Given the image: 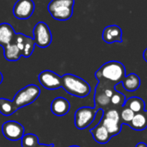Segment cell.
<instances>
[{
    "label": "cell",
    "instance_id": "8fae6325",
    "mask_svg": "<svg viewBox=\"0 0 147 147\" xmlns=\"http://www.w3.org/2000/svg\"><path fill=\"white\" fill-rule=\"evenodd\" d=\"M102 39L108 44L122 42V30L117 25L107 26L102 31Z\"/></svg>",
    "mask_w": 147,
    "mask_h": 147
},
{
    "label": "cell",
    "instance_id": "83f0119b",
    "mask_svg": "<svg viewBox=\"0 0 147 147\" xmlns=\"http://www.w3.org/2000/svg\"><path fill=\"white\" fill-rule=\"evenodd\" d=\"M3 75H2V73L0 72V84H2V82H3Z\"/></svg>",
    "mask_w": 147,
    "mask_h": 147
},
{
    "label": "cell",
    "instance_id": "8992f818",
    "mask_svg": "<svg viewBox=\"0 0 147 147\" xmlns=\"http://www.w3.org/2000/svg\"><path fill=\"white\" fill-rule=\"evenodd\" d=\"M34 41L41 48L47 47L52 42V33L49 27L43 22H38L33 29Z\"/></svg>",
    "mask_w": 147,
    "mask_h": 147
},
{
    "label": "cell",
    "instance_id": "603a6c76",
    "mask_svg": "<svg viewBox=\"0 0 147 147\" xmlns=\"http://www.w3.org/2000/svg\"><path fill=\"white\" fill-rule=\"evenodd\" d=\"M38 145H39L38 138L34 134H24L22 138V147H37Z\"/></svg>",
    "mask_w": 147,
    "mask_h": 147
},
{
    "label": "cell",
    "instance_id": "7402d4cb",
    "mask_svg": "<svg viewBox=\"0 0 147 147\" xmlns=\"http://www.w3.org/2000/svg\"><path fill=\"white\" fill-rule=\"evenodd\" d=\"M110 100H111V105L113 106V108H115V109H117V108L121 109V108L122 109L127 98H126L124 94L116 90L115 93L112 96Z\"/></svg>",
    "mask_w": 147,
    "mask_h": 147
},
{
    "label": "cell",
    "instance_id": "5b68a950",
    "mask_svg": "<svg viewBox=\"0 0 147 147\" xmlns=\"http://www.w3.org/2000/svg\"><path fill=\"white\" fill-rule=\"evenodd\" d=\"M97 109L90 107H82L78 109L74 116L75 126L78 129L83 130L90 127L96 119Z\"/></svg>",
    "mask_w": 147,
    "mask_h": 147
},
{
    "label": "cell",
    "instance_id": "d6986e66",
    "mask_svg": "<svg viewBox=\"0 0 147 147\" xmlns=\"http://www.w3.org/2000/svg\"><path fill=\"white\" fill-rule=\"evenodd\" d=\"M140 78L135 73H131L126 76L125 79L122 81V85L126 90L129 92L136 91L140 86Z\"/></svg>",
    "mask_w": 147,
    "mask_h": 147
},
{
    "label": "cell",
    "instance_id": "4fadbf2b",
    "mask_svg": "<svg viewBox=\"0 0 147 147\" xmlns=\"http://www.w3.org/2000/svg\"><path fill=\"white\" fill-rule=\"evenodd\" d=\"M16 36V32L9 23L3 22L0 24V46L3 47L12 43Z\"/></svg>",
    "mask_w": 147,
    "mask_h": 147
},
{
    "label": "cell",
    "instance_id": "5bb4252c",
    "mask_svg": "<svg viewBox=\"0 0 147 147\" xmlns=\"http://www.w3.org/2000/svg\"><path fill=\"white\" fill-rule=\"evenodd\" d=\"M90 134L93 139L95 140V141L102 145L107 144L112 138L111 135L107 131V129L102 126L101 122H99L96 126H95L93 128L90 129Z\"/></svg>",
    "mask_w": 147,
    "mask_h": 147
},
{
    "label": "cell",
    "instance_id": "cb8c5ba5",
    "mask_svg": "<svg viewBox=\"0 0 147 147\" xmlns=\"http://www.w3.org/2000/svg\"><path fill=\"white\" fill-rule=\"evenodd\" d=\"M134 115H135V113L133 112L130 109L123 107L122 109H121V113H120L121 123L122 124L129 125L130 122L132 121L133 118L134 117Z\"/></svg>",
    "mask_w": 147,
    "mask_h": 147
},
{
    "label": "cell",
    "instance_id": "44dd1931",
    "mask_svg": "<svg viewBox=\"0 0 147 147\" xmlns=\"http://www.w3.org/2000/svg\"><path fill=\"white\" fill-rule=\"evenodd\" d=\"M17 109H18L13 101H9L5 98H0V113L3 115L5 116L11 115Z\"/></svg>",
    "mask_w": 147,
    "mask_h": 147
},
{
    "label": "cell",
    "instance_id": "9a60e30c",
    "mask_svg": "<svg viewBox=\"0 0 147 147\" xmlns=\"http://www.w3.org/2000/svg\"><path fill=\"white\" fill-rule=\"evenodd\" d=\"M100 122L107 129V131L111 135V137L116 136L119 134H121V132L123 124L121 123V121H117V120H114V119H111V118L102 116Z\"/></svg>",
    "mask_w": 147,
    "mask_h": 147
},
{
    "label": "cell",
    "instance_id": "277c9868",
    "mask_svg": "<svg viewBox=\"0 0 147 147\" xmlns=\"http://www.w3.org/2000/svg\"><path fill=\"white\" fill-rule=\"evenodd\" d=\"M40 90L38 86L34 84H29L16 93L13 102L17 109H20L34 102L40 96Z\"/></svg>",
    "mask_w": 147,
    "mask_h": 147
},
{
    "label": "cell",
    "instance_id": "30bf717a",
    "mask_svg": "<svg viewBox=\"0 0 147 147\" xmlns=\"http://www.w3.org/2000/svg\"><path fill=\"white\" fill-rule=\"evenodd\" d=\"M13 42L21 50L22 56L28 58L33 53L35 45L33 38L26 36L23 34H16Z\"/></svg>",
    "mask_w": 147,
    "mask_h": 147
},
{
    "label": "cell",
    "instance_id": "484cf974",
    "mask_svg": "<svg viewBox=\"0 0 147 147\" xmlns=\"http://www.w3.org/2000/svg\"><path fill=\"white\" fill-rule=\"evenodd\" d=\"M53 145L52 144V145H43V144H41V145H38L37 147H53Z\"/></svg>",
    "mask_w": 147,
    "mask_h": 147
},
{
    "label": "cell",
    "instance_id": "d4e9b609",
    "mask_svg": "<svg viewBox=\"0 0 147 147\" xmlns=\"http://www.w3.org/2000/svg\"><path fill=\"white\" fill-rule=\"evenodd\" d=\"M135 147H147V145L146 143H144V142H140V143H138L136 145Z\"/></svg>",
    "mask_w": 147,
    "mask_h": 147
},
{
    "label": "cell",
    "instance_id": "ac0fdd59",
    "mask_svg": "<svg viewBox=\"0 0 147 147\" xmlns=\"http://www.w3.org/2000/svg\"><path fill=\"white\" fill-rule=\"evenodd\" d=\"M123 107L130 109L135 114L145 111L146 103L143 99L138 96H132L126 100Z\"/></svg>",
    "mask_w": 147,
    "mask_h": 147
},
{
    "label": "cell",
    "instance_id": "6da1fadb",
    "mask_svg": "<svg viewBox=\"0 0 147 147\" xmlns=\"http://www.w3.org/2000/svg\"><path fill=\"white\" fill-rule=\"evenodd\" d=\"M96 79L118 84L126 78V68L119 61L112 60L103 64L95 74Z\"/></svg>",
    "mask_w": 147,
    "mask_h": 147
},
{
    "label": "cell",
    "instance_id": "2e32d148",
    "mask_svg": "<svg viewBox=\"0 0 147 147\" xmlns=\"http://www.w3.org/2000/svg\"><path fill=\"white\" fill-rule=\"evenodd\" d=\"M111 98H109L104 92L103 89L100 84H97L95 91V108L99 109L109 107L111 105Z\"/></svg>",
    "mask_w": 147,
    "mask_h": 147
},
{
    "label": "cell",
    "instance_id": "52a82bcc",
    "mask_svg": "<svg viewBox=\"0 0 147 147\" xmlns=\"http://www.w3.org/2000/svg\"><path fill=\"white\" fill-rule=\"evenodd\" d=\"M3 136L11 141H17L22 140L24 135V128L22 124L16 121H7L2 127Z\"/></svg>",
    "mask_w": 147,
    "mask_h": 147
},
{
    "label": "cell",
    "instance_id": "3957f363",
    "mask_svg": "<svg viewBox=\"0 0 147 147\" xmlns=\"http://www.w3.org/2000/svg\"><path fill=\"white\" fill-rule=\"evenodd\" d=\"M74 0H52L47 9L53 18L58 21H67L73 14Z\"/></svg>",
    "mask_w": 147,
    "mask_h": 147
},
{
    "label": "cell",
    "instance_id": "9c48e42d",
    "mask_svg": "<svg viewBox=\"0 0 147 147\" xmlns=\"http://www.w3.org/2000/svg\"><path fill=\"white\" fill-rule=\"evenodd\" d=\"M40 84L47 90H57L62 87V78L52 71H44L39 75Z\"/></svg>",
    "mask_w": 147,
    "mask_h": 147
},
{
    "label": "cell",
    "instance_id": "4316f807",
    "mask_svg": "<svg viewBox=\"0 0 147 147\" xmlns=\"http://www.w3.org/2000/svg\"><path fill=\"white\" fill-rule=\"evenodd\" d=\"M143 57H144V59L146 60V62H147V48L144 51V53H143Z\"/></svg>",
    "mask_w": 147,
    "mask_h": 147
},
{
    "label": "cell",
    "instance_id": "ffe728a7",
    "mask_svg": "<svg viewBox=\"0 0 147 147\" xmlns=\"http://www.w3.org/2000/svg\"><path fill=\"white\" fill-rule=\"evenodd\" d=\"M3 54L4 58L9 61H16L22 56L21 50L14 42L3 47Z\"/></svg>",
    "mask_w": 147,
    "mask_h": 147
},
{
    "label": "cell",
    "instance_id": "e0dca14e",
    "mask_svg": "<svg viewBox=\"0 0 147 147\" xmlns=\"http://www.w3.org/2000/svg\"><path fill=\"white\" fill-rule=\"evenodd\" d=\"M135 131H143L147 128V110L134 115L132 121L128 125Z\"/></svg>",
    "mask_w": 147,
    "mask_h": 147
},
{
    "label": "cell",
    "instance_id": "7a4b0ae2",
    "mask_svg": "<svg viewBox=\"0 0 147 147\" xmlns=\"http://www.w3.org/2000/svg\"><path fill=\"white\" fill-rule=\"evenodd\" d=\"M62 78V88L70 95L77 97H85L90 93V84L83 78L72 75L65 74Z\"/></svg>",
    "mask_w": 147,
    "mask_h": 147
},
{
    "label": "cell",
    "instance_id": "f1b7e54d",
    "mask_svg": "<svg viewBox=\"0 0 147 147\" xmlns=\"http://www.w3.org/2000/svg\"><path fill=\"white\" fill-rule=\"evenodd\" d=\"M69 147H80V146H69Z\"/></svg>",
    "mask_w": 147,
    "mask_h": 147
},
{
    "label": "cell",
    "instance_id": "7c38bea8",
    "mask_svg": "<svg viewBox=\"0 0 147 147\" xmlns=\"http://www.w3.org/2000/svg\"><path fill=\"white\" fill-rule=\"evenodd\" d=\"M71 108L70 102L64 97H57L51 103V111L57 116L65 115Z\"/></svg>",
    "mask_w": 147,
    "mask_h": 147
},
{
    "label": "cell",
    "instance_id": "ba28073f",
    "mask_svg": "<svg viewBox=\"0 0 147 147\" xmlns=\"http://www.w3.org/2000/svg\"><path fill=\"white\" fill-rule=\"evenodd\" d=\"M34 8V3L32 0H18L13 7V15L20 20L28 19L33 15Z\"/></svg>",
    "mask_w": 147,
    "mask_h": 147
}]
</instances>
